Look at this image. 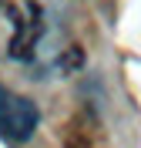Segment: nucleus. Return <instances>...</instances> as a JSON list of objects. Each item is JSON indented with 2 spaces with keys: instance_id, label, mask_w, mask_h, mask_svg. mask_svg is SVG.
Wrapping results in <instances>:
<instances>
[{
  "instance_id": "nucleus-1",
  "label": "nucleus",
  "mask_w": 141,
  "mask_h": 148,
  "mask_svg": "<svg viewBox=\"0 0 141 148\" xmlns=\"http://www.w3.org/2000/svg\"><path fill=\"white\" fill-rule=\"evenodd\" d=\"M37 125H40L37 104L24 94L10 91L7 84H0V138L10 145H24L34 138Z\"/></svg>"
}]
</instances>
